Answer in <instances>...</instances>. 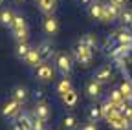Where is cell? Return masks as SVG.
Wrapping results in <instances>:
<instances>
[{
	"instance_id": "obj_1",
	"label": "cell",
	"mask_w": 132,
	"mask_h": 130,
	"mask_svg": "<svg viewBox=\"0 0 132 130\" xmlns=\"http://www.w3.org/2000/svg\"><path fill=\"white\" fill-rule=\"evenodd\" d=\"M92 59H94L92 48H88V46H85L82 42H79L77 48H75V60L81 64L82 68H88L90 64H92Z\"/></svg>"
},
{
	"instance_id": "obj_2",
	"label": "cell",
	"mask_w": 132,
	"mask_h": 130,
	"mask_svg": "<svg viewBox=\"0 0 132 130\" xmlns=\"http://www.w3.org/2000/svg\"><path fill=\"white\" fill-rule=\"evenodd\" d=\"M20 112H22V105L16 103L15 99L6 101L4 106H2V116H4L6 119H16V117L20 116Z\"/></svg>"
},
{
	"instance_id": "obj_3",
	"label": "cell",
	"mask_w": 132,
	"mask_h": 130,
	"mask_svg": "<svg viewBox=\"0 0 132 130\" xmlns=\"http://www.w3.org/2000/svg\"><path fill=\"white\" fill-rule=\"evenodd\" d=\"M31 116L35 119H40V121H48L50 117H52V108H50V105L44 101V103H37L35 106H33L31 110Z\"/></svg>"
},
{
	"instance_id": "obj_4",
	"label": "cell",
	"mask_w": 132,
	"mask_h": 130,
	"mask_svg": "<svg viewBox=\"0 0 132 130\" xmlns=\"http://www.w3.org/2000/svg\"><path fill=\"white\" fill-rule=\"evenodd\" d=\"M119 15H121V7H118V6L112 4V2L103 4V17H101L103 22H112L116 19H119Z\"/></svg>"
},
{
	"instance_id": "obj_5",
	"label": "cell",
	"mask_w": 132,
	"mask_h": 130,
	"mask_svg": "<svg viewBox=\"0 0 132 130\" xmlns=\"http://www.w3.org/2000/svg\"><path fill=\"white\" fill-rule=\"evenodd\" d=\"M35 75H37V79L40 81V83H52L53 81V68L50 66L48 62H42V64L37 66Z\"/></svg>"
},
{
	"instance_id": "obj_6",
	"label": "cell",
	"mask_w": 132,
	"mask_h": 130,
	"mask_svg": "<svg viewBox=\"0 0 132 130\" xmlns=\"http://www.w3.org/2000/svg\"><path fill=\"white\" fill-rule=\"evenodd\" d=\"M55 64H57V70L66 77V75H70L72 72V59L70 55H66V53H59L55 57Z\"/></svg>"
},
{
	"instance_id": "obj_7",
	"label": "cell",
	"mask_w": 132,
	"mask_h": 130,
	"mask_svg": "<svg viewBox=\"0 0 132 130\" xmlns=\"http://www.w3.org/2000/svg\"><path fill=\"white\" fill-rule=\"evenodd\" d=\"M108 126L112 130H128L132 125H130V121L123 116V114H116L114 117L108 119Z\"/></svg>"
},
{
	"instance_id": "obj_8",
	"label": "cell",
	"mask_w": 132,
	"mask_h": 130,
	"mask_svg": "<svg viewBox=\"0 0 132 130\" xmlns=\"http://www.w3.org/2000/svg\"><path fill=\"white\" fill-rule=\"evenodd\" d=\"M15 17H16V15L13 13V9H9V7L0 9V24H2L4 28H11V26H13Z\"/></svg>"
},
{
	"instance_id": "obj_9",
	"label": "cell",
	"mask_w": 132,
	"mask_h": 130,
	"mask_svg": "<svg viewBox=\"0 0 132 130\" xmlns=\"http://www.w3.org/2000/svg\"><path fill=\"white\" fill-rule=\"evenodd\" d=\"M112 79V68L110 66H103V68H99L94 75V81H97L99 84H103V83H108V81Z\"/></svg>"
},
{
	"instance_id": "obj_10",
	"label": "cell",
	"mask_w": 132,
	"mask_h": 130,
	"mask_svg": "<svg viewBox=\"0 0 132 130\" xmlns=\"http://www.w3.org/2000/svg\"><path fill=\"white\" fill-rule=\"evenodd\" d=\"M24 62L28 64V66H31V68H37L39 64H42V57H40V53H39V50H29V53L26 55V59H24Z\"/></svg>"
},
{
	"instance_id": "obj_11",
	"label": "cell",
	"mask_w": 132,
	"mask_h": 130,
	"mask_svg": "<svg viewBox=\"0 0 132 130\" xmlns=\"http://www.w3.org/2000/svg\"><path fill=\"white\" fill-rule=\"evenodd\" d=\"M44 31H46L48 35H55L57 31H59V22H57L55 17H52V15H50V17L44 19Z\"/></svg>"
},
{
	"instance_id": "obj_12",
	"label": "cell",
	"mask_w": 132,
	"mask_h": 130,
	"mask_svg": "<svg viewBox=\"0 0 132 130\" xmlns=\"http://www.w3.org/2000/svg\"><path fill=\"white\" fill-rule=\"evenodd\" d=\"M11 99H15L16 103H20V105H24L28 101V90L24 86H15L13 92H11Z\"/></svg>"
},
{
	"instance_id": "obj_13",
	"label": "cell",
	"mask_w": 132,
	"mask_h": 130,
	"mask_svg": "<svg viewBox=\"0 0 132 130\" xmlns=\"http://www.w3.org/2000/svg\"><path fill=\"white\" fill-rule=\"evenodd\" d=\"M116 114H119V106H116V105H112V103H108V101L101 106V116H103L106 121H108L110 117H114Z\"/></svg>"
},
{
	"instance_id": "obj_14",
	"label": "cell",
	"mask_w": 132,
	"mask_h": 130,
	"mask_svg": "<svg viewBox=\"0 0 132 130\" xmlns=\"http://www.w3.org/2000/svg\"><path fill=\"white\" fill-rule=\"evenodd\" d=\"M39 53H40V57H42V60H48V59H52L53 57V46H52V42H42L39 48Z\"/></svg>"
},
{
	"instance_id": "obj_15",
	"label": "cell",
	"mask_w": 132,
	"mask_h": 130,
	"mask_svg": "<svg viewBox=\"0 0 132 130\" xmlns=\"http://www.w3.org/2000/svg\"><path fill=\"white\" fill-rule=\"evenodd\" d=\"M101 84L97 83V81H90V83L86 84V93H88V97H92V99H97L99 95H101Z\"/></svg>"
},
{
	"instance_id": "obj_16",
	"label": "cell",
	"mask_w": 132,
	"mask_h": 130,
	"mask_svg": "<svg viewBox=\"0 0 132 130\" xmlns=\"http://www.w3.org/2000/svg\"><path fill=\"white\" fill-rule=\"evenodd\" d=\"M16 121L22 125V128H24V130H33V116H31V114L20 112V116L16 117Z\"/></svg>"
},
{
	"instance_id": "obj_17",
	"label": "cell",
	"mask_w": 132,
	"mask_h": 130,
	"mask_svg": "<svg viewBox=\"0 0 132 130\" xmlns=\"http://www.w3.org/2000/svg\"><path fill=\"white\" fill-rule=\"evenodd\" d=\"M106 101L112 103V105H116V106H121L123 103H127V101H125V97L121 95L119 90H112V92L108 93V99H106Z\"/></svg>"
},
{
	"instance_id": "obj_18",
	"label": "cell",
	"mask_w": 132,
	"mask_h": 130,
	"mask_svg": "<svg viewBox=\"0 0 132 130\" xmlns=\"http://www.w3.org/2000/svg\"><path fill=\"white\" fill-rule=\"evenodd\" d=\"M37 4L44 13H53L57 7V0H37Z\"/></svg>"
},
{
	"instance_id": "obj_19",
	"label": "cell",
	"mask_w": 132,
	"mask_h": 130,
	"mask_svg": "<svg viewBox=\"0 0 132 130\" xmlns=\"http://www.w3.org/2000/svg\"><path fill=\"white\" fill-rule=\"evenodd\" d=\"M73 90V86H72V83H70V79H61L59 81V84H57V92L61 93V95H64V93H68V92H72Z\"/></svg>"
},
{
	"instance_id": "obj_20",
	"label": "cell",
	"mask_w": 132,
	"mask_h": 130,
	"mask_svg": "<svg viewBox=\"0 0 132 130\" xmlns=\"http://www.w3.org/2000/svg\"><path fill=\"white\" fill-rule=\"evenodd\" d=\"M119 92H121V95L125 97V101H130V99H132V83L123 81V83L119 84Z\"/></svg>"
},
{
	"instance_id": "obj_21",
	"label": "cell",
	"mask_w": 132,
	"mask_h": 130,
	"mask_svg": "<svg viewBox=\"0 0 132 130\" xmlns=\"http://www.w3.org/2000/svg\"><path fill=\"white\" fill-rule=\"evenodd\" d=\"M90 17L95 19V20H101V17H103V4L94 2V4L90 6Z\"/></svg>"
},
{
	"instance_id": "obj_22",
	"label": "cell",
	"mask_w": 132,
	"mask_h": 130,
	"mask_svg": "<svg viewBox=\"0 0 132 130\" xmlns=\"http://www.w3.org/2000/svg\"><path fill=\"white\" fill-rule=\"evenodd\" d=\"M62 97V103L66 105V106H75V103H77V92L75 90H72V92H68V93H64V95H61Z\"/></svg>"
},
{
	"instance_id": "obj_23",
	"label": "cell",
	"mask_w": 132,
	"mask_h": 130,
	"mask_svg": "<svg viewBox=\"0 0 132 130\" xmlns=\"http://www.w3.org/2000/svg\"><path fill=\"white\" fill-rule=\"evenodd\" d=\"M29 50H31V46L28 42H19V44H16V57H19V59H26Z\"/></svg>"
},
{
	"instance_id": "obj_24",
	"label": "cell",
	"mask_w": 132,
	"mask_h": 130,
	"mask_svg": "<svg viewBox=\"0 0 132 130\" xmlns=\"http://www.w3.org/2000/svg\"><path fill=\"white\" fill-rule=\"evenodd\" d=\"M79 42H82L85 46H88V48H92V50H94V48L97 46V37H95L94 33H86V35H82V39H81Z\"/></svg>"
},
{
	"instance_id": "obj_25",
	"label": "cell",
	"mask_w": 132,
	"mask_h": 130,
	"mask_svg": "<svg viewBox=\"0 0 132 130\" xmlns=\"http://www.w3.org/2000/svg\"><path fill=\"white\" fill-rule=\"evenodd\" d=\"M118 42H119V46H130L132 44V33L130 31H121V33H118Z\"/></svg>"
},
{
	"instance_id": "obj_26",
	"label": "cell",
	"mask_w": 132,
	"mask_h": 130,
	"mask_svg": "<svg viewBox=\"0 0 132 130\" xmlns=\"http://www.w3.org/2000/svg\"><path fill=\"white\" fill-rule=\"evenodd\" d=\"M11 29H13V31H19V29H28V26H26V19L22 17V15H16V17H15Z\"/></svg>"
},
{
	"instance_id": "obj_27",
	"label": "cell",
	"mask_w": 132,
	"mask_h": 130,
	"mask_svg": "<svg viewBox=\"0 0 132 130\" xmlns=\"http://www.w3.org/2000/svg\"><path fill=\"white\" fill-rule=\"evenodd\" d=\"M119 19H121V22H123L125 26H132V11L127 9V7H123V9H121V15H119Z\"/></svg>"
},
{
	"instance_id": "obj_28",
	"label": "cell",
	"mask_w": 132,
	"mask_h": 130,
	"mask_svg": "<svg viewBox=\"0 0 132 130\" xmlns=\"http://www.w3.org/2000/svg\"><path fill=\"white\" fill-rule=\"evenodd\" d=\"M62 125H64V128L72 130V128H75V126H77V119H75L73 116H66V117L62 119Z\"/></svg>"
},
{
	"instance_id": "obj_29",
	"label": "cell",
	"mask_w": 132,
	"mask_h": 130,
	"mask_svg": "<svg viewBox=\"0 0 132 130\" xmlns=\"http://www.w3.org/2000/svg\"><path fill=\"white\" fill-rule=\"evenodd\" d=\"M88 116H90L92 121H97L99 117H103V116H101V106H92L90 112H88Z\"/></svg>"
},
{
	"instance_id": "obj_30",
	"label": "cell",
	"mask_w": 132,
	"mask_h": 130,
	"mask_svg": "<svg viewBox=\"0 0 132 130\" xmlns=\"http://www.w3.org/2000/svg\"><path fill=\"white\" fill-rule=\"evenodd\" d=\"M33 130H44V121L33 117Z\"/></svg>"
},
{
	"instance_id": "obj_31",
	"label": "cell",
	"mask_w": 132,
	"mask_h": 130,
	"mask_svg": "<svg viewBox=\"0 0 132 130\" xmlns=\"http://www.w3.org/2000/svg\"><path fill=\"white\" fill-rule=\"evenodd\" d=\"M35 99H37V103H44V92L42 90H37L35 92Z\"/></svg>"
},
{
	"instance_id": "obj_32",
	"label": "cell",
	"mask_w": 132,
	"mask_h": 130,
	"mask_svg": "<svg viewBox=\"0 0 132 130\" xmlns=\"http://www.w3.org/2000/svg\"><path fill=\"white\" fill-rule=\"evenodd\" d=\"M110 2H112V4H116L118 7H121V9H123V7L127 6V2H128V0H110Z\"/></svg>"
},
{
	"instance_id": "obj_33",
	"label": "cell",
	"mask_w": 132,
	"mask_h": 130,
	"mask_svg": "<svg viewBox=\"0 0 132 130\" xmlns=\"http://www.w3.org/2000/svg\"><path fill=\"white\" fill-rule=\"evenodd\" d=\"M11 130H24V128H22V125H20L19 121H16V119H15V121L11 123Z\"/></svg>"
},
{
	"instance_id": "obj_34",
	"label": "cell",
	"mask_w": 132,
	"mask_h": 130,
	"mask_svg": "<svg viewBox=\"0 0 132 130\" xmlns=\"http://www.w3.org/2000/svg\"><path fill=\"white\" fill-rule=\"evenodd\" d=\"M82 130H97V126H95V123H88Z\"/></svg>"
},
{
	"instance_id": "obj_35",
	"label": "cell",
	"mask_w": 132,
	"mask_h": 130,
	"mask_svg": "<svg viewBox=\"0 0 132 130\" xmlns=\"http://www.w3.org/2000/svg\"><path fill=\"white\" fill-rule=\"evenodd\" d=\"M81 2H85V4H88V2H90V0H81Z\"/></svg>"
},
{
	"instance_id": "obj_36",
	"label": "cell",
	"mask_w": 132,
	"mask_h": 130,
	"mask_svg": "<svg viewBox=\"0 0 132 130\" xmlns=\"http://www.w3.org/2000/svg\"><path fill=\"white\" fill-rule=\"evenodd\" d=\"M15 2H22V0H15Z\"/></svg>"
},
{
	"instance_id": "obj_37",
	"label": "cell",
	"mask_w": 132,
	"mask_h": 130,
	"mask_svg": "<svg viewBox=\"0 0 132 130\" xmlns=\"http://www.w3.org/2000/svg\"><path fill=\"white\" fill-rule=\"evenodd\" d=\"M0 6H2V0H0Z\"/></svg>"
}]
</instances>
